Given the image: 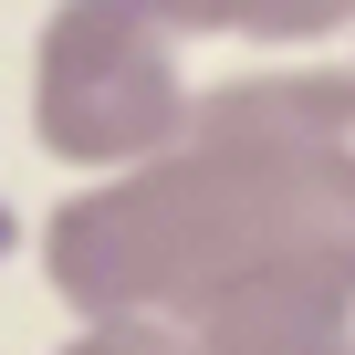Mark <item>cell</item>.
Masks as SVG:
<instances>
[]
</instances>
